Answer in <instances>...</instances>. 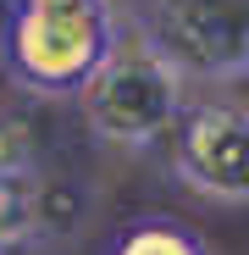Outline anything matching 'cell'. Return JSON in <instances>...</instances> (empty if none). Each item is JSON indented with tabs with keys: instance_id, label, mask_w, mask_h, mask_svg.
<instances>
[{
	"instance_id": "6da1fadb",
	"label": "cell",
	"mask_w": 249,
	"mask_h": 255,
	"mask_svg": "<svg viewBox=\"0 0 249 255\" xmlns=\"http://www.w3.org/2000/svg\"><path fill=\"white\" fill-rule=\"evenodd\" d=\"M183 72L177 61L166 56L150 28H128L116 33V45L105 56V67L89 78L83 89V117L89 128L105 139V144H122V150H139V144H155L166 128L177 133L183 122Z\"/></svg>"
},
{
	"instance_id": "7a4b0ae2",
	"label": "cell",
	"mask_w": 249,
	"mask_h": 255,
	"mask_svg": "<svg viewBox=\"0 0 249 255\" xmlns=\"http://www.w3.org/2000/svg\"><path fill=\"white\" fill-rule=\"evenodd\" d=\"M116 45V17L105 0L72 6H17L6 22V61L17 83L39 95H83Z\"/></svg>"
},
{
	"instance_id": "3957f363",
	"label": "cell",
	"mask_w": 249,
	"mask_h": 255,
	"mask_svg": "<svg viewBox=\"0 0 249 255\" xmlns=\"http://www.w3.org/2000/svg\"><path fill=\"white\" fill-rule=\"evenodd\" d=\"M144 28L183 78L249 72V0H150Z\"/></svg>"
},
{
	"instance_id": "277c9868",
	"label": "cell",
	"mask_w": 249,
	"mask_h": 255,
	"mask_svg": "<svg viewBox=\"0 0 249 255\" xmlns=\"http://www.w3.org/2000/svg\"><path fill=\"white\" fill-rule=\"evenodd\" d=\"M177 178L211 200H249V111L227 100H199L177 122V150H172Z\"/></svg>"
},
{
	"instance_id": "5b68a950",
	"label": "cell",
	"mask_w": 249,
	"mask_h": 255,
	"mask_svg": "<svg viewBox=\"0 0 249 255\" xmlns=\"http://www.w3.org/2000/svg\"><path fill=\"white\" fill-rule=\"evenodd\" d=\"M83 211H89V194H83V183L72 178H45L39 172V200H33V244H56V239H72Z\"/></svg>"
},
{
	"instance_id": "8992f818",
	"label": "cell",
	"mask_w": 249,
	"mask_h": 255,
	"mask_svg": "<svg viewBox=\"0 0 249 255\" xmlns=\"http://www.w3.org/2000/svg\"><path fill=\"white\" fill-rule=\"evenodd\" d=\"M111 255H205V244L183 222H139L116 239Z\"/></svg>"
},
{
	"instance_id": "52a82bcc",
	"label": "cell",
	"mask_w": 249,
	"mask_h": 255,
	"mask_svg": "<svg viewBox=\"0 0 249 255\" xmlns=\"http://www.w3.org/2000/svg\"><path fill=\"white\" fill-rule=\"evenodd\" d=\"M22 172H39L33 166V139L22 122H0V178H22Z\"/></svg>"
},
{
	"instance_id": "ba28073f",
	"label": "cell",
	"mask_w": 249,
	"mask_h": 255,
	"mask_svg": "<svg viewBox=\"0 0 249 255\" xmlns=\"http://www.w3.org/2000/svg\"><path fill=\"white\" fill-rule=\"evenodd\" d=\"M0 255H33V244H0Z\"/></svg>"
},
{
	"instance_id": "9c48e42d",
	"label": "cell",
	"mask_w": 249,
	"mask_h": 255,
	"mask_svg": "<svg viewBox=\"0 0 249 255\" xmlns=\"http://www.w3.org/2000/svg\"><path fill=\"white\" fill-rule=\"evenodd\" d=\"M17 6H72V0H17Z\"/></svg>"
}]
</instances>
